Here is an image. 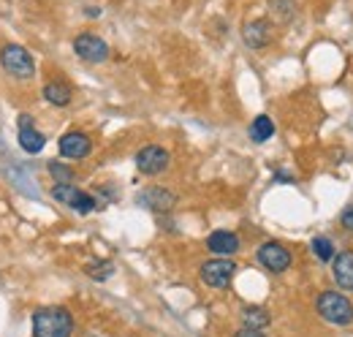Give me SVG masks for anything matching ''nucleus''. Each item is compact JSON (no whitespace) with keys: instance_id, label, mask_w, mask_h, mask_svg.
<instances>
[{"instance_id":"4","label":"nucleus","mask_w":353,"mask_h":337,"mask_svg":"<svg viewBox=\"0 0 353 337\" xmlns=\"http://www.w3.org/2000/svg\"><path fill=\"white\" fill-rule=\"evenodd\" d=\"M234 272H236V264L228 258V256H221V258H210L201 264V280L210 286V289H228L231 280H234Z\"/></svg>"},{"instance_id":"20","label":"nucleus","mask_w":353,"mask_h":337,"mask_svg":"<svg viewBox=\"0 0 353 337\" xmlns=\"http://www.w3.org/2000/svg\"><path fill=\"white\" fill-rule=\"evenodd\" d=\"M46 171L54 177V182H74V168L60 164V161H49V164H46Z\"/></svg>"},{"instance_id":"1","label":"nucleus","mask_w":353,"mask_h":337,"mask_svg":"<svg viewBox=\"0 0 353 337\" xmlns=\"http://www.w3.org/2000/svg\"><path fill=\"white\" fill-rule=\"evenodd\" d=\"M74 316L65 307H39L33 313V337H71Z\"/></svg>"},{"instance_id":"16","label":"nucleus","mask_w":353,"mask_h":337,"mask_svg":"<svg viewBox=\"0 0 353 337\" xmlns=\"http://www.w3.org/2000/svg\"><path fill=\"white\" fill-rule=\"evenodd\" d=\"M269 313H266L264 307H248V310H242V324L248 327V329H266L269 327Z\"/></svg>"},{"instance_id":"18","label":"nucleus","mask_w":353,"mask_h":337,"mask_svg":"<svg viewBox=\"0 0 353 337\" xmlns=\"http://www.w3.org/2000/svg\"><path fill=\"white\" fill-rule=\"evenodd\" d=\"M310 248L315 253V258L323 261V264L334 258V245H332V240H326V237H315V240L310 242Z\"/></svg>"},{"instance_id":"11","label":"nucleus","mask_w":353,"mask_h":337,"mask_svg":"<svg viewBox=\"0 0 353 337\" xmlns=\"http://www.w3.org/2000/svg\"><path fill=\"white\" fill-rule=\"evenodd\" d=\"M17 142H19V147H22L28 155H39V153L46 147V136L36 128V123H30V126H19V131H17Z\"/></svg>"},{"instance_id":"14","label":"nucleus","mask_w":353,"mask_h":337,"mask_svg":"<svg viewBox=\"0 0 353 337\" xmlns=\"http://www.w3.org/2000/svg\"><path fill=\"white\" fill-rule=\"evenodd\" d=\"M242 39L250 49H264L269 44V25L264 19H256V22H248L245 30H242Z\"/></svg>"},{"instance_id":"22","label":"nucleus","mask_w":353,"mask_h":337,"mask_svg":"<svg viewBox=\"0 0 353 337\" xmlns=\"http://www.w3.org/2000/svg\"><path fill=\"white\" fill-rule=\"evenodd\" d=\"M340 223H343V229H348V231H353V204H351V207H345V210H343V215H340Z\"/></svg>"},{"instance_id":"10","label":"nucleus","mask_w":353,"mask_h":337,"mask_svg":"<svg viewBox=\"0 0 353 337\" xmlns=\"http://www.w3.org/2000/svg\"><path fill=\"white\" fill-rule=\"evenodd\" d=\"M332 272H334V280L340 289L353 291V251H343L332 258Z\"/></svg>"},{"instance_id":"8","label":"nucleus","mask_w":353,"mask_h":337,"mask_svg":"<svg viewBox=\"0 0 353 337\" xmlns=\"http://www.w3.org/2000/svg\"><path fill=\"white\" fill-rule=\"evenodd\" d=\"M60 155L68 158V161H85L90 153H92V142L85 131H68L60 136Z\"/></svg>"},{"instance_id":"9","label":"nucleus","mask_w":353,"mask_h":337,"mask_svg":"<svg viewBox=\"0 0 353 337\" xmlns=\"http://www.w3.org/2000/svg\"><path fill=\"white\" fill-rule=\"evenodd\" d=\"M136 202H139V207H144V210H150V212H169L176 204V196L172 191H166V188L150 185V188L139 191Z\"/></svg>"},{"instance_id":"21","label":"nucleus","mask_w":353,"mask_h":337,"mask_svg":"<svg viewBox=\"0 0 353 337\" xmlns=\"http://www.w3.org/2000/svg\"><path fill=\"white\" fill-rule=\"evenodd\" d=\"M71 210H77L79 215H90V212L95 210V199L90 193H85V191H79L77 199H74V204H71Z\"/></svg>"},{"instance_id":"17","label":"nucleus","mask_w":353,"mask_h":337,"mask_svg":"<svg viewBox=\"0 0 353 337\" xmlns=\"http://www.w3.org/2000/svg\"><path fill=\"white\" fill-rule=\"evenodd\" d=\"M77 193H79V188H74V182H54V185H52V199H54L57 204L71 207L74 199H77Z\"/></svg>"},{"instance_id":"3","label":"nucleus","mask_w":353,"mask_h":337,"mask_svg":"<svg viewBox=\"0 0 353 337\" xmlns=\"http://www.w3.org/2000/svg\"><path fill=\"white\" fill-rule=\"evenodd\" d=\"M318 313L323 321L329 324H337V327H348L353 324V305L348 296L337 294V291H323L315 302Z\"/></svg>"},{"instance_id":"7","label":"nucleus","mask_w":353,"mask_h":337,"mask_svg":"<svg viewBox=\"0 0 353 337\" xmlns=\"http://www.w3.org/2000/svg\"><path fill=\"white\" fill-rule=\"evenodd\" d=\"M74 52L77 57H82L85 63H103L109 57V44L95 33H79L74 39Z\"/></svg>"},{"instance_id":"13","label":"nucleus","mask_w":353,"mask_h":337,"mask_svg":"<svg viewBox=\"0 0 353 337\" xmlns=\"http://www.w3.org/2000/svg\"><path fill=\"white\" fill-rule=\"evenodd\" d=\"M44 98H46V104H52V106H68L71 98H74V90H71L68 82L54 79V82L44 84Z\"/></svg>"},{"instance_id":"12","label":"nucleus","mask_w":353,"mask_h":337,"mask_svg":"<svg viewBox=\"0 0 353 337\" xmlns=\"http://www.w3.org/2000/svg\"><path fill=\"white\" fill-rule=\"evenodd\" d=\"M207 248L215 256H234L239 251V237L234 231H212L207 237Z\"/></svg>"},{"instance_id":"19","label":"nucleus","mask_w":353,"mask_h":337,"mask_svg":"<svg viewBox=\"0 0 353 337\" xmlns=\"http://www.w3.org/2000/svg\"><path fill=\"white\" fill-rule=\"evenodd\" d=\"M85 272H88L92 280H106V278L114 275V267H112L109 261H90Z\"/></svg>"},{"instance_id":"5","label":"nucleus","mask_w":353,"mask_h":337,"mask_svg":"<svg viewBox=\"0 0 353 337\" xmlns=\"http://www.w3.org/2000/svg\"><path fill=\"white\" fill-rule=\"evenodd\" d=\"M169 164H172V155L161 144H147L136 153V168L141 174H161L169 168Z\"/></svg>"},{"instance_id":"15","label":"nucleus","mask_w":353,"mask_h":337,"mask_svg":"<svg viewBox=\"0 0 353 337\" xmlns=\"http://www.w3.org/2000/svg\"><path fill=\"white\" fill-rule=\"evenodd\" d=\"M274 136V123H272V117L269 115H259L253 123H250V139L256 142V144H264Z\"/></svg>"},{"instance_id":"23","label":"nucleus","mask_w":353,"mask_h":337,"mask_svg":"<svg viewBox=\"0 0 353 337\" xmlns=\"http://www.w3.org/2000/svg\"><path fill=\"white\" fill-rule=\"evenodd\" d=\"M236 337H266L264 329H248V327H242L239 332H236Z\"/></svg>"},{"instance_id":"6","label":"nucleus","mask_w":353,"mask_h":337,"mask_svg":"<svg viewBox=\"0 0 353 337\" xmlns=\"http://www.w3.org/2000/svg\"><path fill=\"white\" fill-rule=\"evenodd\" d=\"M256 256H259V264H261L264 269H269V272H274V275L285 272V269L294 264L291 251H288L285 245H280V242H264Z\"/></svg>"},{"instance_id":"2","label":"nucleus","mask_w":353,"mask_h":337,"mask_svg":"<svg viewBox=\"0 0 353 337\" xmlns=\"http://www.w3.org/2000/svg\"><path fill=\"white\" fill-rule=\"evenodd\" d=\"M0 66H3L6 74L17 77L22 82L36 77V60H33V55L22 44H6L0 49Z\"/></svg>"}]
</instances>
